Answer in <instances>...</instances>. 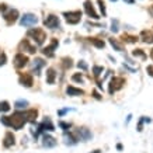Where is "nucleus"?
Returning a JSON list of instances; mask_svg holds the SVG:
<instances>
[{
	"mask_svg": "<svg viewBox=\"0 0 153 153\" xmlns=\"http://www.w3.org/2000/svg\"><path fill=\"white\" fill-rule=\"evenodd\" d=\"M140 39L143 42H146V44H153V33L145 30V31L140 33Z\"/></svg>",
	"mask_w": 153,
	"mask_h": 153,
	"instance_id": "17",
	"label": "nucleus"
},
{
	"mask_svg": "<svg viewBox=\"0 0 153 153\" xmlns=\"http://www.w3.org/2000/svg\"><path fill=\"white\" fill-rule=\"evenodd\" d=\"M19 82L20 84H23V86H25V87H31L33 86V74L30 73H21L19 77Z\"/></svg>",
	"mask_w": 153,
	"mask_h": 153,
	"instance_id": "12",
	"label": "nucleus"
},
{
	"mask_svg": "<svg viewBox=\"0 0 153 153\" xmlns=\"http://www.w3.org/2000/svg\"><path fill=\"white\" fill-rule=\"evenodd\" d=\"M94 97H96V98H97V100H100V98H101V97H100V96H98V94H97V91H94Z\"/></svg>",
	"mask_w": 153,
	"mask_h": 153,
	"instance_id": "40",
	"label": "nucleus"
},
{
	"mask_svg": "<svg viewBox=\"0 0 153 153\" xmlns=\"http://www.w3.org/2000/svg\"><path fill=\"white\" fill-rule=\"evenodd\" d=\"M25 117H27V121L35 122V121H37V117H38V110H35V108L27 110V111H25Z\"/></svg>",
	"mask_w": 153,
	"mask_h": 153,
	"instance_id": "18",
	"label": "nucleus"
},
{
	"mask_svg": "<svg viewBox=\"0 0 153 153\" xmlns=\"http://www.w3.org/2000/svg\"><path fill=\"white\" fill-rule=\"evenodd\" d=\"M94 153H101V150H94Z\"/></svg>",
	"mask_w": 153,
	"mask_h": 153,
	"instance_id": "43",
	"label": "nucleus"
},
{
	"mask_svg": "<svg viewBox=\"0 0 153 153\" xmlns=\"http://www.w3.org/2000/svg\"><path fill=\"white\" fill-rule=\"evenodd\" d=\"M27 63H28V58L24 55L23 52H20V53L14 56V66L17 69H23L24 66H27Z\"/></svg>",
	"mask_w": 153,
	"mask_h": 153,
	"instance_id": "6",
	"label": "nucleus"
},
{
	"mask_svg": "<svg viewBox=\"0 0 153 153\" xmlns=\"http://www.w3.org/2000/svg\"><path fill=\"white\" fill-rule=\"evenodd\" d=\"M148 72H149V74L153 77V68H152V66H148Z\"/></svg>",
	"mask_w": 153,
	"mask_h": 153,
	"instance_id": "38",
	"label": "nucleus"
},
{
	"mask_svg": "<svg viewBox=\"0 0 153 153\" xmlns=\"http://www.w3.org/2000/svg\"><path fill=\"white\" fill-rule=\"evenodd\" d=\"M111 31H112V33H117V31H118V21H117V20H112V23H111Z\"/></svg>",
	"mask_w": 153,
	"mask_h": 153,
	"instance_id": "33",
	"label": "nucleus"
},
{
	"mask_svg": "<svg viewBox=\"0 0 153 153\" xmlns=\"http://www.w3.org/2000/svg\"><path fill=\"white\" fill-rule=\"evenodd\" d=\"M14 107H16L17 110L27 108V107H28V101H27V100H17V101H16V104H14Z\"/></svg>",
	"mask_w": 153,
	"mask_h": 153,
	"instance_id": "23",
	"label": "nucleus"
},
{
	"mask_svg": "<svg viewBox=\"0 0 153 153\" xmlns=\"http://www.w3.org/2000/svg\"><path fill=\"white\" fill-rule=\"evenodd\" d=\"M77 66H79V69H82V70H87L88 69L87 63H86V62H83V60H80L79 63H77Z\"/></svg>",
	"mask_w": 153,
	"mask_h": 153,
	"instance_id": "34",
	"label": "nucleus"
},
{
	"mask_svg": "<svg viewBox=\"0 0 153 153\" xmlns=\"http://www.w3.org/2000/svg\"><path fill=\"white\" fill-rule=\"evenodd\" d=\"M76 135H77V139H82V140H88L93 138V134L87 129V128H79L76 131Z\"/></svg>",
	"mask_w": 153,
	"mask_h": 153,
	"instance_id": "11",
	"label": "nucleus"
},
{
	"mask_svg": "<svg viewBox=\"0 0 153 153\" xmlns=\"http://www.w3.org/2000/svg\"><path fill=\"white\" fill-rule=\"evenodd\" d=\"M17 19H19V11L16 9H10L7 13H4V20L7 24H13L17 21Z\"/></svg>",
	"mask_w": 153,
	"mask_h": 153,
	"instance_id": "10",
	"label": "nucleus"
},
{
	"mask_svg": "<svg viewBox=\"0 0 153 153\" xmlns=\"http://www.w3.org/2000/svg\"><path fill=\"white\" fill-rule=\"evenodd\" d=\"M72 80L76 82V83H83V76H82L80 73H76V74L72 76Z\"/></svg>",
	"mask_w": 153,
	"mask_h": 153,
	"instance_id": "30",
	"label": "nucleus"
},
{
	"mask_svg": "<svg viewBox=\"0 0 153 153\" xmlns=\"http://www.w3.org/2000/svg\"><path fill=\"white\" fill-rule=\"evenodd\" d=\"M10 111V104L7 101H0V112Z\"/></svg>",
	"mask_w": 153,
	"mask_h": 153,
	"instance_id": "24",
	"label": "nucleus"
},
{
	"mask_svg": "<svg viewBox=\"0 0 153 153\" xmlns=\"http://www.w3.org/2000/svg\"><path fill=\"white\" fill-rule=\"evenodd\" d=\"M14 136H13V134L11 132H7V134L4 135V140H3V146L4 148H10V146H13L14 145Z\"/></svg>",
	"mask_w": 153,
	"mask_h": 153,
	"instance_id": "19",
	"label": "nucleus"
},
{
	"mask_svg": "<svg viewBox=\"0 0 153 153\" xmlns=\"http://www.w3.org/2000/svg\"><path fill=\"white\" fill-rule=\"evenodd\" d=\"M55 79H56V72L53 68H49L47 70V83L48 84H53L55 83Z\"/></svg>",
	"mask_w": 153,
	"mask_h": 153,
	"instance_id": "20",
	"label": "nucleus"
},
{
	"mask_svg": "<svg viewBox=\"0 0 153 153\" xmlns=\"http://www.w3.org/2000/svg\"><path fill=\"white\" fill-rule=\"evenodd\" d=\"M131 118H132V115H128V118H126V124H128V122L131 121Z\"/></svg>",
	"mask_w": 153,
	"mask_h": 153,
	"instance_id": "41",
	"label": "nucleus"
},
{
	"mask_svg": "<svg viewBox=\"0 0 153 153\" xmlns=\"http://www.w3.org/2000/svg\"><path fill=\"white\" fill-rule=\"evenodd\" d=\"M7 10V6L6 4H0V11H6Z\"/></svg>",
	"mask_w": 153,
	"mask_h": 153,
	"instance_id": "39",
	"label": "nucleus"
},
{
	"mask_svg": "<svg viewBox=\"0 0 153 153\" xmlns=\"http://www.w3.org/2000/svg\"><path fill=\"white\" fill-rule=\"evenodd\" d=\"M63 68H65V69H69V68H72V66H73V63H72V59H70V58H63Z\"/></svg>",
	"mask_w": 153,
	"mask_h": 153,
	"instance_id": "29",
	"label": "nucleus"
},
{
	"mask_svg": "<svg viewBox=\"0 0 153 153\" xmlns=\"http://www.w3.org/2000/svg\"><path fill=\"white\" fill-rule=\"evenodd\" d=\"M10 118H11V128H14V129H17V131L21 129L24 126V124L27 122L25 112H14Z\"/></svg>",
	"mask_w": 153,
	"mask_h": 153,
	"instance_id": "1",
	"label": "nucleus"
},
{
	"mask_svg": "<svg viewBox=\"0 0 153 153\" xmlns=\"http://www.w3.org/2000/svg\"><path fill=\"white\" fill-rule=\"evenodd\" d=\"M110 44H111V47L114 48V49H117V51H122V49H124V48L121 47L120 44H118V41H117V39H110Z\"/></svg>",
	"mask_w": 153,
	"mask_h": 153,
	"instance_id": "25",
	"label": "nucleus"
},
{
	"mask_svg": "<svg viewBox=\"0 0 153 153\" xmlns=\"http://www.w3.org/2000/svg\"><path fill=\"white\" fill-rule=\"evenodd\" d=\"M45 66V60L41 58H35V60L33 62V70L35 74H41V69Z\"/></svg>",
	"mask_w": 153,
	"mask_h": 153,
	"instance_id": "14",
	"label": "nucleus"
},
{
	"mask_svg": "<svg viewBox=\"0 0 153 153\" xmlns=\"http://www.w3.org/2000/svg\"><path fill=\"white\" fill-rule=\"evenodd\" d=\"M42 145H44V148H55L58 142L53 136L51 135H44V138H42Z\"/></svg>",
	"mask_w": 153,
	"mask_h": 153,
	"instance_id": "13",
	"label": "nucleus"
},
{
	"mask_svg": "<svg viewBox=\"0 0 153 153\" xmlns=\"http://www.w3.org/2000/svg\"><path fill=\"white\" fill-rule=\"evenodd\" d=\"M58 45H59L58 39L53 38V39L51 41V44H49L47 48H44V49H42V53H44V55H47L48 58H52V56H53V51L58 48Z\"/></svg>",
	"mask_w": 153,
	"mask_h": 153,
	"instance_id": "9",
	"label": "nucleus"
},
{
	"mask_svg": "<svg viewBox=\"0 0 153 153\" xmlns=\"http://www.w3.org/2000/svg\"><path fill=\"white\" fill-rule=\"evenodd\" d=\"M122 39L126 42H136L138 41V37H134V35H128V34H125L124 37H122Z\"/></svg>",
	"mask_w": 153,
	"mask_h": 153,
	"instance_id": "28",
	"label": "nucleus"
},
{
	"mask_svg": "<svg viewBox=\"0 0 153 153\" xmlns=\"http://www.w3.org/2000/svg\"><path fill=\"white\" fill-rule=\"evenodd\" d=\"M28 37H31L35 41L37 45H42L45 39H47V35H45V31L41 30V28H33L28 31Z\"/></svg>",
	"mask_w": 153,
	"mask_h": 153,
	"instance_id": "2",
	"label": "nucleus"
},
{
	"mask_svg": "<svg viewBox=\"0 0 153 153\" xmlns=\"http://www.w3.org/2000/svg\"><path fill=\"white\" fill-rule=\"evenodd\" d=\"M132 53H134V56H139V58H143V59L146 58V55H145L143 52H142V49H135Z\"/></svg>",
	"mask_w": 153,
	"mask_h": 153,
	"instance_id": "32",
	"label": "nucleus"
},
{
	"mask_svg": "<svg viewBox=\"0 0 153 153\" xmlns=\"http://www.w3.org/2000/svg\"><path fill=\"white\" fill-rule=\"evenodd\" d=\"M63 136H65V142H66V145H70V146H72V145H76L77 143V138H76V136H73V135L72 134H65L63 135Z\"/></svg>",
	"mask_w": 153,
	"mask_h": 153,
	"instance_id": "21",
	"label": "nucleus"
},
{
	"mask_svg": "<svg viewBox=\"0 0 153 153\" xmlns=\"http://www.w3.org/2000/svg\"><path fill=\"white\" fill-rule=\"evenodd\" d=\"M84 11H86L87 16L91 17V19H94V20L100 19L98 14L96 13V10H94V6H93V3H91V0H86V1H84Z\"/></svg>",
	"mask_w": 153,
	"mask_h": 153,
	"instance_id": "8",
	"label": "nucleus"
},
{
	"mask_svg": "<svg viewBox=\"0 0 153 153\" xmlns=\"http://www.w3.org/2000/svg\"><path fill=\"white\" fill-rule=\"evenodd\" d=\"M125 1H128V3H134V0H125Z\"/></svg>",
	"mask_w": 153,
	"mask_h": 153,
	"instance_id": "42",
	"label": "nucleus"
},
{
	"mask_svg": "<svg viewBox=\"0 0 153 153\" xmlns=\"http://www.w3.org/2000/svg\"><path fill=\"white\" fill-rule=\"evenodd\" d=\"M97 3H98V6H100V10H101L102 16H105L107 11H105V4H104V1H102V0H97Z\"/></svg>",
	"mask_w": 153,
	"mask_h": 153,
	"instance_id": "31",
	"label": "nucleus"
},
{
	"mask_svg": "<svg viewBox=\"0 0 153 153\" xmlns=\"http://www.w3.org/2000/svg\"><path fill=\"white\" fill-rule=\"evenodd\" d=\"M6 59H7V58H6V55L4 53H1V55H0V66H3L6 63Z\"/></svg>",
	"mask_w": 153,
	"mask_h": 153,
	"instance_id": "36",
	"label": "nucleus"
},
{
	"mask_svg": "<svg viewBox=\"0 0 153 153\" xmlns=\"http://www.w3.org/2000/svg\"><path fill=\"white\" fill-rule=\"evenodd\" d=\"M45 27L47 28H51V30H56V28H59L60 25V21H59V17H56V16H48L45 21Z\"/></svg>",
	"mask_w": 153,
	"mask_h": 153,
	"instance_id": "7",
	"label": "nucleus"
},
{
	"mask_svg": "<svg viewBox=\"0 0 153 153\" xmlns=\"http://www.w3.org/2000/svg\"><path fill=\"white\" fill-rule=\"evenodd\" d=\"M63 16L66 17V21L68 24H77L80 23V19H82V11L80 10H74V11H65Z\"/></svg>",
	"mask_w": 153,
	"mask_h": 153,
	"instance_id": "3",
	"label": "nucleus"
},
{
	"mask_svg": "<svg viewBox=\"0 0 153 153\" xmlns=\"http://www.w3.org/2000/svg\"><path fill=\"white\" fill-rule=\"evenodd\" d=\"M150 56H152V59H153V49H152V52H150Z\"/></svg>",
	"mask_w": 153,
	"mask_h": 153,
	"instance_id": "44",
	"label": "nucleus"
},
{
	"mask_svg": "<svg viewBox=\"0 0 153 153\" xmlns=\"http://www.w3.org/2000/svg\"><path fill=\"white\" fill-rule=\"evenodd\" d=\"M20 51L23 52H28V53H35V47H33L28 39H24L20 44Z\"/></svg>",
	"mask_w": 153,
	"mask_h": 153,
	"instance_id": "15",
	"label": "nucleus"
},
{
	"mask_svg": "<svg viewBox=\"0 0 153 153\" xmlns=\"http://www.w3.org/2000/svg\"><path fill=\"white\" fill-rule=\"evenodd\" d=\"M90 42H91L96 48H104L105 47V42L102 41V39H98V38H90Z\"/></svg>",
	"mask_w": 153,
	"mask_h": 153,
	"instance_id": "22",
	"label": "nucleus"
},
{
	"mask_svg": "<svg viewBox=\"0 0 153 153\" xmlns=\"http://www.w3.org/2000/svg\"><path fill=\"white\" fill-rule=\"evenodd\" d=\"M111 1H117V0H111Z\"/></svg>",
	"mask_w": 153,
	"mask_h": 153,
	"instance_id": "45",
	"label": "nucleus"
},
{
	"mask_svg": "<svg viewBox=\"0 0 153 153\" xmlns=\"http://www.w3.org/2000/svg\"><path fill=\"white\" fill-rule=\"evenodd\" d=\"M102 70H104L102 66H93V74L96 76V77H98V76L102 73Z\"/></svg>",
	"mask_w": 153,
	"mask_h": 153,
	"instance_id": "26",
	"label": "nucleus"
},
{
	"mask_svg": "<svg viewBox=\"0 0 153 153\" xmlns=\"http://www.w3.org/2000/svg\"><path fill=\"white\" fill-rule=\"evenodd\" d=\"M124 84H125V80L122 79V77H114V79L110 82V88H108L110 94H114V91H117V90L122 88V86H124Z\"/></svg>",
	"mask_w": 153,
	"mask_h": 153,
	"instance_id": "5",
	"label": "nucleus"
},
{
	"mask_svg": "<svg viewBox=\"0 0 153 153\" xmlns=\"http://www.w3.org/2000/svg\"><path fill=\"white\" fill-rule=\"evenodd\" d=\"M68 111H69V108H65V110H59V111H58V115H60V117L65 115Z\"/></svg>",
	"mask_w": 153,
	"mask_h": 153,
	"instance_id": "37",
	"label": "nucleus"
},
{
	"mask_svg": "<svg viewBox=\"0 0 153 153\" xmlns=\"http://www.w3.org/2000/svg\"><path fill=\"white\" fill-rule=\"evenodd\" d=\"M37 23H38L37 16H35V14H31V13L24 14L23 17H21V20H20V24H21L23 27H33V25H35Z\"/></svg>",
	"mask_w": 153,
	"mask_h": 153,
	"instance_id": "4",
	"label": "nucleus"
},
{
	"mask_svg": "<svg viewBox=\"0 0 153 153\" xmlns=\"http://www.w3.org/2000/svg\"><path fill=\"white\" fill-rule=\"evenodd\" d=\"M59 126L62 128V129L68 131V129L70 128V124H68V122H62V121H60V122H59Z\"/></svg>",
	"mask_w": 153,
	"mask_h": 153,
	"instance_id": "35",
	"label": "nucleus"
},
{
	"mask_svg": "<svg viewBox=\"0 0 153 153\" xmlns=\"http://www.w3.org/2000/svg\"><path fill=\"white\" fill-rule=\"evenodd\" d=\"M0 122L6 126H11V118H10V117H1V118H0Z\"/></svg>",
	"mask_w": 153,
	"mask_h": 153,
	"instance_id": "27",
	"label": "nucleus"
},
{
	"mask_svg": "<svg viewBox=\"0 0 153 153\" xmlns=\"http://www.w3.org/2000/svg\"><path fill=\"white\" fill-rule=\"evenodd\" d=\"M66 94H68V96L74 97V96H83L84 91L82 90V88H76L74 86H69V87L66 88Z\"/></svg>",
	"mask_w": 153,
	"mask_h": 153,
	"instance_id": "16",
	"label": "nucleus"
}]
</instances>
